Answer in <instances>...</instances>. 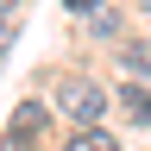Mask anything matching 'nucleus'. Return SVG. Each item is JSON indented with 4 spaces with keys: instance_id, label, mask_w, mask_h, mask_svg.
Masks as SVG:
<instances>
[{
    "instance_id": "nucleus-1",
    "label": "nucleus",
    "mask_w": 151,
    "mask_h": 151,
    "mask_svg": "<svg viewBox=\"0 0 151 151\" xmlns=\"http://www.w3.org/2000/svg\"><path fill=\"white\" fill-rule=\"evenodd\" d=\"M57 101H63V113H69L76 126H94V120H101V107H107V94L94 88L88 76H69V82L57 88Z\"/></svg>"
},
{
    "instance_id": "nucleus-2",
    "label": "nucleus",
    "mask_w": 151,
    "mask_h": 151,
    "mask_svg": "<svg viewBox=\"0 0 151 151\" xmlns=\"http://www.w3.org/2000/svg\"><path fill=\"white\" fill-rule=\"evenodd\" d=\"M38 132H44V107L38 101H25L13 113V132H6V145H38Z\"/></svg>"
},
{
    "instance_id": "nucleus-3",
    "label": "nucleus",
    "mask_w": 151,
    "mask_h": 151,
    "mask_svg": "<svg viewBox=\"0 0 151 151\" xmlns=\"http://www.w3.org/2000/svg\"><path fill=\"white\" fill-rule=\"evenodd\" d=\"M69 151H120V139H113V132H101V126H76Z\"/></svg>"
},
{
    "instance_id": "nucleus-4",
    "label": "nucleus",
    "mask_w": 151,
    "mask_h": 151,
    "mask_svg": "<svg viewBox=\"0 0 151 151\" xmlns=\"http://www.w3.org/2000/svg\"><path fill=\"white\" fill-rule=\"evenodd\" d=\"M120 101H126V113H132L139 126H151V94H145V88H126Z\"/></svg>"
},
{
    "instance_id": "nucleus-5",
    "label": "nucleus",
    "mask_w": 151,
    "mask_h": 151,
    "mask_svg": "<svg viewBox=\"0 0 151 151\" xmlns=\"http://www.w3.org/2000/svg\"><path fill=\"white\" fill-rule=\"evenodd\" d=\"M88 6H94V0H69V13H88Z\"/></svg>"
},
{
    "instance_id": "nucleus-6",
    "label": "nucleus",
    "mask_w": 151,
    "mask_h": 151,
    "mask_svg": "<svg viewBox=\"0 0 151 151\" xmlns=\"http://www.w3.org/2000/svg\"><path fill=\"white\" fill-rule=\"evenodd\" d=\"M6 6H19V0H0V13H6Z\"/></svg>"
},
{
    "instance_id": "nucleus-7",
    "label": "nucleus",
    "mask_w": 151,
    "mask_h": 151,
    "mask_svg": "<svg viewBox=\"0 0 151 151\" xmlns=\"http://www.w3.org/2000/svg\"><path fill=\"white\" fill-rule=\"evenodd\" d=\"M139 6H145V13H151V0H139Z\"/></svg>"
},
{
    "instance_id": "nucleus-8",
    "label": "nucleus",
    "mask_w": 151,
    "mask_h": 151,
    "mask_svg": "<svg viewBox=\"0 0 151 151\" xmlns=\"http://www.w3.org/2000/svg\"><path fill=\"white\" fill-rule=\"evenodd\" d=\"M0 151H6V145H0Z\"/></svg>"
}]
</instances>
